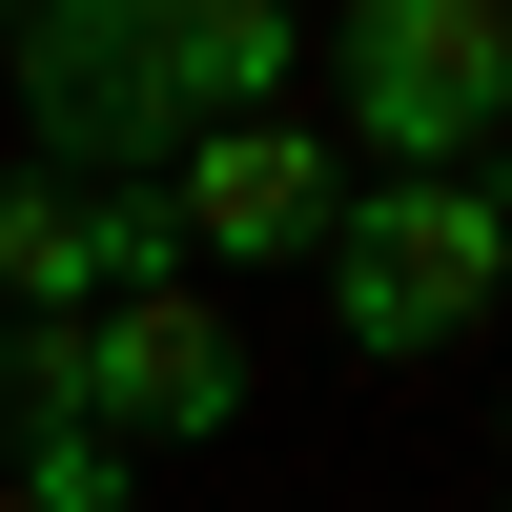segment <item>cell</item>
Listing matches in <instances>:
<instances>
[{
    "label": "cell",
    "instance_id": "6da1fadb",
    "mask_svg": "<svg viewBox=\"0 0 512 512\" xmlns=\"http://www.w3.org/2000/svg\"><path fill=\"white\" fill-rule=\"evenodd\" d=\"M308 62L349 103V185H492V144H512V0H369Z\"/></svg>",
    "mask_w": 512,
    "mask_h": 512
},
{
    "label": "cell",
    "instance_id": "7a4b0ae2",
    "mask_svg": "<svg viewBox=\"0 0 512 512\" xmlns=\"http://www.w3.org/2000/svg\"><path fill=\"white\" fill-rule=\"evenodd\" d=\"M512 308V185H349L328 226V328L369 369H431Z\"/></svg>",
    "mask_w": 512,
    "mask_h": 512
},
{
    "label": "cell",
    "instance_id": "3957f363",
    "mask_svg": "<svg viewBox=\"0 0 512 512\" xmlns=\"http://www.w3.org/2000/svg\"><path fill=\"white\" fill-rule=\"evenodd\" d=\"M0 82H21V123H41V185H164V144H185L144 0H41V21L0 41Z\"/></svg>",
    "mask_w": 512,
    "mask_h": 512
},
{
    "label": "cell",
    "instance_id": "277c9868",
    "mask_svg": "<svg viewBox=\"0 0 512 512\" xmlns=\"http://www.w3.org/2000/svg\"><path fill=\"white\" fill-rule=\"evenodd\" d=\"M62 390H82V431H123V451H226L267 369H246V328L205 308V287H144V308L62 328Z\"/></svg>",
    "mask_w": 512,
    "mask_h": 512
},
{
    "label": "cell",
    "instance_id": "5b68a950",
    "mask_svg": "<svg viewBox=\"0 0 512 512\" xmlns=\"http://www.w3.org/2000/svg\"><path fill=\"white\" fill-rule=\"evenodd\" d=\"M164 226H185V267H328L349 144L328 123H185L164 144Z\"/></svg>",
    "mask_w": 512,
    "mask_h": 512
},
{
    "label": "cell",
    "instance_id": "8992f818",
    "mask_svg": "<svg viewBox=\"0 0 512 512\" xmlns=\"http://www.w3.org/2000/svg\"><path fill=\"white\" fill-rule=\"evenodd\" d=\"M144 287H185L164 185H41V164H0V328H103Z\"/></svg>",
    "mask_w": 512,
    "mask_h": 512
},
{
    "label": "cell",
    "instance_id": "52a82bcc",
    "mask_svg": "<svg viewBox=\"0 0 512 512\" xmlns=\"http://www.w3.org/2000/svg\"><path fill=\"white\" fill-rule=\"evenodd\" d=\"M144 41H164L185 123H308V21L287 0H144Z\"/></svg>",
    "mask_w": 512,
    "mask_h": 512
},
{
    "label": "cell",
    "instance_id": "ba28073f",
    "mask_svg": "<svg viewBox=\"0 0 512 512\" xmlns=\"http://www.w3.org/2000/svg\"><path fill=\"white\" fill-rule=\"evenodd\" d=\"M0 41H21V21H0Z\"/></svg>",
    "mask_w": 512,
    "mask_h": 512
},
{
    "label": "cell",
    "instance_id": "9c48e42d",
    "mask_svg": "<svg viewBox=\"0 0 512 512\" xmlns=\"http://www.w3.org/2000/svg\"><path fill=\"white\" fill-rule=\"evenodd\" d=\"M0 512H21V492H0Z\"/></svg>",
    "mask_w": 512,
    "mask_h": 512
},
{
    "label": "cell",
    "instance_id": "30bf717a",
    "mask_svg": "<svg viewBox=\"0 0 512 512\" xmlns=\"http://www.w3.org/2000/svg\"><path fill=\"white\" fill-rule=\"evenodd\" d=\"M492 164H512V144H492Z\"/></svg>",
    "mask_w": 512,
    "mask_h": 512
}]
</instances>
